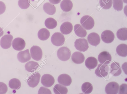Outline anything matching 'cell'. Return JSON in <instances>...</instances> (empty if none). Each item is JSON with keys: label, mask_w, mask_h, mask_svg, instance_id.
<instances>
[{"label": "cell", "mask_w": 127, "mask_h": 94, "mask_svg": "<svg viewBox=\"0 0 127 94\" xmlns=\"http://www.w3.org/2000/svg\"><path fill=\"white\" fill-rule=\"evenodd\" d=\"M110 73L114 76L119 75L122 73V70L119 63L116 62L112 63L110 68Z\"/></svg>", "instance_id": "e0dca14e"}, {"label": "cell", "mask_w": 127, "mask_h": 94, "mask_svg": "<svg viewBox=\"0 0 127 94\" xmlns=\"http://www.w3.org/2000/svg\"><path fill=\"white\" fill-rule=\"evenodd\" d=\"M93 86L90 83L86 82L83 83L81 86L82 92L84 94H89L92 91Z\"/></svg>", "instance_id": "4dcf8cb0"}, {"label": "cell", "mask_w": 127, "mask_h": 94, "mask_svg": "<svg viewBox=\"0 0 127 94\" xmlns=\"http://www.w3.org/2000/svg\"><path fill=\"white\" fill-rule=\"evenodd\" d=\"M60 7L63 11L69 12L72 8L73 3L70 0H63L61 3Z\"/></svg>", "instance_id": "603a6c76"}, {"label": "cell", "mask_w": 127, "mask_h": 94, "mask_svg": "<svg viewBox=\"0 0 127 94\" xmlns=\"http://www.w3.org/2000/svg\"><path fill=\"white\" fill-rule=\"evenodd\" d=\"M40 77V75L38 72H35L30 76L27 80V83L29 86L34 88L38 84Z\"/></svg>", "instance_id": "9c48e42d"}, {"label": "cell", "mask_w": 127, "mask_h": 94, "mask_svg": "<svg viewBox=\"0 0 127 94\" xmlns=\"http://www.w3.org/2000/svg\"><path fill=\"white\" fill-rule=\"evenodd\" d=\"M7 90L6 85L3 82H0V94H5Z\"/></svg>", "instance_id": "e575fe53"}, {"label": "cell", "mask_w": 127, "mask_h": 94, "mask_svg": "<svg viewBox=\"0 0 127 94\" xmlns=\"http://www.w3.org/2000/svg\"><path fill=\"white\" fill-rule=\"evenodd\" d=\"M4 32L2 29L0 27V37L3 35Z\"/></svg>", "instance_id": "ab89813d"}, {"label": "cell", "mask_w": 127, "mask_h": 94, "mask_svg": "<svg viewBox=\"0 0 127 94\" xmlns=\"http://www.w3.org/2000/svg\"><path fill=\"white\" fill-rule=\"evenodd\" d=\"M65 39L63 35L59 32H55L52 35L51 41L52 43L54 45L60 46L64 43Z\"/></svg>", "instance_id": "3957f363"}, {"label": "cell", "mask_w": 127, "mask_h": 94, "mask_svg": "<svg viewBox=\"0 0 127 94\" xmlns=\"http://www.w3.org/2000/svg\"><path fill=\"white\" fill-rule=\"evenodd\" d=\"M58 58L61 60L65 61L70 58L71 52L68 48L66 47H62L59 48L57 51Z\"/></svg>", "instance_id": "6da1fadb"}, {"label": "cell", "mask_w": 127, "mask_h": 94, "mask_svg": "<svg viewBox=\"0 0 127 94\" xmlns=\"http://www.w3.org/2000/svg\"><path fill=\"white\" fill-rule=\"evenodd\" d=\"M127 45L125 44H121L117 47L116 52L117 54L122 57H126L127 55Z\"/></svg>", "instance_id": "d4e9b609"}, {"label": "cell", "mask_w": 127, "mask_h": 94, "mask_svg": "<svg viewBox=\"0 0 127 94\" xmlns=\"http://www.w3.org/2000/svg\"><path fill=\"white\" fill-rule=\"evenodd\" d=\"M74 28V32L78 36L83 38L86 35L87 32L86 30L80 24H77L75 25Z\"/></svg>", "instance_id": "44dd1931"}, {"label": "cell", "mask_w": 127, "mask_h": 94, "mask_svg": "<svg viewBox=\"0 0 127 94\" xmlns=\"http://www.w3.org/2000/svg\"><path fill=\"white\" fill-rule=\"evenodd\" d=\"M109 70V67L108 65L100 63L98 64L95 70V73L98 77H105L108 75Z\"/></svg>", "instance_id": "277c9868"}, {"label": "cell", "mask_w": 127, "mask_h": 94, "mask_svg": "<svg viewBox=\"0 0 127 94\" xmlns=\"http://www.w3.org/2000/svg\"><path fill=\"white\" fill-rule=\"evenodd\" d=\"M71 59L72 62L75 63L79 64L83 62L85 58L82 53L76 51L72 54Z\"/></svg>", "instance_id": "ac0fdd59"}, {"label": "cell", "mask_w": 127, "mask_h": 94, "mask_svg": "<svg viewBox=\"0 0 127 94\" xmlns=\"http://www.w3.org/2000/svg\"><path fill=\"white\" fill-rule=\"evenodd\" d=\"M74 46L77 50L83 52L87 50L89 47L87 41L85 38L76 39L74 42Z\"/></svg>", "instance_id": "5b68a950"}, {"label": "cell", "mask_w": 127, "mask_h": 94, "mask_svg": "<svg viewBox=\"0 0 127 94\" xmlns=\"http://www.w3.org/2000/svg\"><path fill=\"white\" fill-rule=\"evenodd\" d=\"M6 9V6L3 2L0 1V15L3 13Z\"/></svg>", "instance_id": "74e56055"}, {"label": "cell", "mask_w": 127, "mask_h": 94, "mask_svg": "<svg viewBox=\"0 0 127 94\" xmlns=\"http://www.w3.org/2000/svg\"><path fill=\"white\" fill-rule=\"evenodd\" d=\"M45 25L46 27L49 29H53L57 25V21L52 18H47L45 21Z\"/></svg>", "instance_id": "f546056e"}, {"label": "cell", "mask_w": 127, "mask_h": 94, "mask_svg": "<svg viewBox=\"0 0 127 94\" xmlns=\"http://www.w3.org/2000/svg\"><path fill=\"white\" fill-rule=\"evenodd\" d=\"M127 29L126 28H121L116 33L117 38L120 40L125 41L127 39Z\"/></svg>", "instance_id": "83f0119b"}, {"label": "cell", "mask_w": 127, "mask_h": 94, "mask_svg": "<svg viewBox=\"0 0 127 94\" xmlns=\"http://www.w3.org/2000/svg\"><path fill=\"white\" fill-rule=\"evenodd\" d=\"M124 3H127V0H123Z\"/></svg>", "instance_id": "60d3db41"}, {"label": "cell", "mask_w": 127, "mask_h": 94, "mask_svg": "<svg viewBox=\"0 0 127 94\" xmlns=\"http://www.w3.org/2000/svg\"><path fill=\"white\" fill-rule=\"evenodd\" d=\"M38 94H51L52 93L49 89L43 87H40L38 91Z\"/></svg>", "instance_id": "8d00e7d4"}, {"label": "cell", "mask_w": 127, "mask_h": 94, "mask_svg": "<svg viewBox=\"0 0 127 94\" xmlns=\"http://www.w3.org/2000/svg\"><path fill=\"white\" fill-rule=\"evenodd\" d=\"M98 60L101 63L108 65L111 62L112 57L108 52L103 51L101 52L98 55Z\"/></svg>", "instance_id": "30bf717a"}, {"label": "cell", "mask_w": 127, "mask_h": 94, "mask_svg": "<svg viewBox=\"0 0 127 94\" xmlns=\"http://www.w3.org/2000/svg\"><path fill=\"white\" fill-rule=\"evenodd\" d=\"M113 7L118 11L121 10L123 8V2L122 0H113Z\"/></svg>", "instance_id": "d6a6232c"}, {"label": "cell", "mask_w": 127, "mask_h": 94, "mask_svg": "<svg viewBox=\"0 0 127 94\" xmlns=\"http://www.w3.org/2000/svg\"><path fill=\"white\" fill-rule=\"evenodd\" d=\"M13 38V36L10 34H6L3 36L0 40V44L1 47L4 49L10 48Z\"/></svg>", "instance_id": "ba28073f"}, {"label": "cell", "mask_w": 127, "mask_h": 94, "mask_svg": "<svg viewBox=\"0 0 127 94\" xmlns=\"http://www.w3.org/2000/svg\"><path fill=\"white\" fill-rule=\"evenodd\" d=\"M99 3L102 8L107 9L110 8L112 4V0H99Z\"/></svg>", "instance_id": "1f68e13d"}, {"label": "cell", "mask_w": 127, "mask_h": 94, "mask_svg": "<svg viewBox=\"0 0 127 94\" xmlns=\"http://www.w3.org/2000/svg\"><path fill=\"white\" fill-rule=\"evenodd\" d=\"M38 63L36 62L31 61L27 62L25 65L26 70L29 72H33L39 67Z\"/></svg>", "instance_id": "7402d4cb"}, {"label": "cell", "mask_w": 127, "mask_h": 94, "mask_svg": "<svg viewBox=\"0 0 127 94\" xmlns=\"http://www.w3.org/2000/svg\"><path fill=\"white\" fill-rule=\"evenodd\" d=\"M50 3L53 4H57L59 3L61 0H49Z\"/></svg>", "instance_id": "f35d334b"}, {"label": "cell", "mask_w": 127, "mask_h": 94, "mask_svg": "<svg viewBox=\"0 0 127 94\" xmlns=\"http://www.w3.org/2000/svg\"><path fill=\"white\" fill-rule=\"evenodd\" d=\"M41 82L44 86L46 87H49L54 84L55 79L52 75L49 74H45L41 77Z\"/></svg>", "instance_id": "7c38bea8"}, {"label": "cell", "mask_w": 127, "mask_h": 94, "mask_svg": "<svg viewBox=\"0 0 127 94\" xmlns=\"http://www.w3.org/2000/svg\"><path fill=\"white\" fill-rule=\"evenodd\" d=\"M43 8L44 11L49 15H53L56 12L55 7L49 2H46L44 4Z\"/></svg>", "instance_id": "cb8c5ba5"}, {"label": "cell", "mask_w": 127, "mask_h": 94, "mask_svg": "<svg viewBox=\"0 0 127 94\" xmlns=\"http://www.w3.org/2000/svg\"><path fill=\"white\" fill-rule=\"evenodd\" d=\"M39 38L42 40H45L48 38L50 36V33L46 29L42 28L39 31L38 33Z\"/></svg>", "instance_id": "484cf974"}, {"label": "cell", "mask_w": 127, "mask_h": 94, "mask_svg": "<svg viewBox=\"0 0 127 94\" xmlns=\"http://www.w3.org/2000/svg\"><path fill=\"white\" fill-rule=\"evenodd\" d=\"M87 40L90 44L95 46L99 44L100 41V38L99 35L94 32L91 33L88 35Z\"/></svg>", "instance_id": "5bb4252c"}, {"label": "cell", "mask_w": 127, "mask_h": 94, "mask_svg": "<svg viewBox=\"0 0 127 94\" xmlns=\"http://www.w3.org/2000/svg\"><path fill=\"white\" fill-rule=\"evenodd\" d=\"M80 22L82 26L87 30H90L94 27L95 24L94 20L91 16L86 15L81 18Z\"/></svg>", "instance_id": "7a4b0ae2"}, {"label": "cell", "mask_w": 127, "mask_h": 94, "mask_svg": "<svg viewBox=\"0 0 127 94\" xmlns=\"http://www.w3.org/2000/svg\"><path fill=\"white\" fill-rule=\"evenodd\" d=\"M101 37L103 42L107 43H111L114 40L115 35L111 31L107 30L102 32Z\"/></svg>", "instance_id": "8fae6325"}, {"label": "cell", "mask_w": 127, "mask_h": 94, "mask_svg": "<svg viewBox=\"0 0 127 94\" xmlns=\"http://www.w3.org/2000/svg\"><path fill=\"white\" fill-rule=\"evenodd\" d=\"M17 58L18 61L22 63H25L30 61L31 57L29 49L19 52L17 54Z\"/></svg>", "instance_id": "9a60e30c"}, {"label": "cell", "mask_w": 127, "mask_h": 94, "mask_svg": "<svg viewBox=\"0 0 127 94\" xmlns=\"http://www.w3.org/2000/svg\"><path fill=\"white\" fill-rule=\"evenodd\" d=\"M97 59L93 57L88 58L85 62L86 66L90 69H93L95 68L97 65Z\"/></svg>", "instance_id": "ffe728a7"}, {"label": "cell", "mask_w": 127, "mask_h": 94, "mask_svg": "<svg viewBox=\"0 0 127 94\" xmlns=\"http://www.w3.org/2000/svg\"><path fill=\"white\" fill-rule=\"evenodd\" d=\"M26 43L23 38L17 37L15 38L12 43V46L15 50L20 51L23 50L25 47Z\"/></svg>", "instance_id": "4fadbf2b"}, {"label": "cell", "mask_w": 127, "mask_h": 94, "mask_svg": "<svg viewBox=\"0 0 127 94\" xmlns=\"http://www.w3.org/2000/svg\"><path fill=\"white\" fill-rule=\"evenodd\" d=\"M58 81L60 84L67 86L70 85L72 80L71 78L69 75L66 74H63L58 76Z\"/></svg>", "instance_id": "2e32d148"}, {"label": "cell", "mask_w": 127, "mask_h": 94, "mask_svg": "<svg viewBox=\"0 0 127 94\" xmlns=\"http://www.w3.org/2000/svg\"><path fill=\"white\" fill-rule=\"evenodd\" d=\"M9 86L12 89L17 90L20 88L21 83L18 79L15 78H12L9 81Z\"/></svg>", "instance_id": "f1b7e54d"}, {"label": "cell", "mask_w": 127, "mask_h": 94, "mask_svg": "<svg viewBox=\"0 0 127 94\" xmlns=\"http://www.w3.org/2000/svg\"><path fill=\"white\" fill-rule=\"evenodd\" d=\"M18 4L21 8L23 9H26L30 6V0H19Z\"/></svg>", "instance_id": "836d02e7"}, {"label": "cell", "mask_w": 127, "mask_h": 94, "mask_svg": "<svg viewBox=\"0 0 127 94\" xmlns=\"http://www.w3.org/2000/svg\"><path fill=\"white\" fill-rule=\"evenodd\" d=\"M30 51L32 59L37 61L41 60L42 56V52L40 47L34 45L31 48Z\"/></svg>", "instance_id": "8992f818"}, {"label": "cell", "mask_w": 127, "mask_h": 94, "mask_svg": "<svg viewBox=\"0 0 127 94\" xmlns=\"http://www.w3.org/2000/svg\"><path fill=\"white\" fill-rule=\"evenodd\" d=\"M73 30L72 24L69 22L63 23L61 25L60 30L61 32L64 34H68L70 33Z\"/></svg>", "instance_id": "d6986e66"}, {"label": "cell", "mask_w": 127, "mask_h": 94, "mask_svg": "<svg viewBox=\"0 0 127 94\" xmlns=\"http://www.w3.org/2000/svg\"><path fill=\"white\" fill-rule=\"evenodd\" d=\"M119 94H125L127 93V85L124 83L121 85L119 88Z\"/></svg>", "instance_id": "d590c367"}, {"label": "cell", "mask_w": 127, "mask_h": 94, "mask_svg": "<svg viewBox=\"0 0 127 94\" xmlns=\"http://www.w3.org/2000/svg\"><path fill=\"white\" fill-rule=\"evenodd\" d=\"M119 88V85L117 83L112 82L106 85L105 91L107 94H116L118 93Z\"/></svg>", "instance_id": "52a82bcc"}, {"label": "cell", "mask_w": 127, "mask_h": 94, "mask_svg": "<svg viewBox=\"0 0 127 94\" xmlns=\"http://www.w3.org/2000/svg\"><path fill=\"white\" fill-rule=\"evenodd\" d=\"M53 91L56 94H66L67 93L68 90L66 87L57 84L54 87Z\"/></svg>", "instance_id": "4316f807"}]
</instances>
